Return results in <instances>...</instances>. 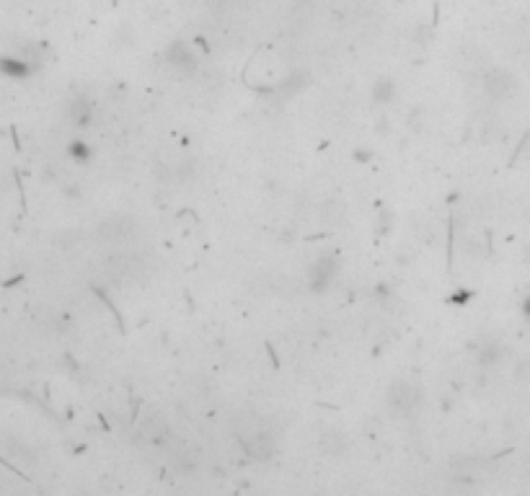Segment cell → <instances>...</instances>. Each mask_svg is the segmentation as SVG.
Instances as JSON below:
<instances>
[{"mask_svg": "<svg viewBox=\"0 0 530 496\" xmlns=\"http://www.w3.org/2000/svg\"><path fill=\"white\" fill-rule=\"evenodd\" d=\"M388 403L393 406V411H398V414L404 417V414H411V411H416V403H419V393H416V388L407 385V382H396V385L388 390Z\"/></svg>", "mask_w": 530, "mask_h": 496, "instance_id": "6da1fadb", "label": "cell"}, {"mask_svg": "<svg viewBox=\"0 0 530 496\" xmlns=\"http://www.w3.org/2000/svg\"><path fill=\"white\" fill-rule=\"evenodd\" d=\"M336 272V261L328 256H321L316 264L308 269V277H310V284L316 287V290H324L328 282H331V277Z\"/></svg>", "mask_w": 530, "mask_h": 496, "instance_id": "7a4b0ae2", "label": "cell"}, {"mask_svg": "<svg viewBox=\"0 0 530 496\" xmlns=\"http://www.w3.org/2000/svg\"><path fill=\"white\" fill-rule=\"evenodd\" d=\"M168 65H174V68L181 72H192L197 68V60L192 57V52H189L186 47L176 45V47H171V52H168Z\"/></svg>", "mask_w": 530, "mask_h": 496, "instance_id": "3957f363", "label": "cell"}]
</instances>
